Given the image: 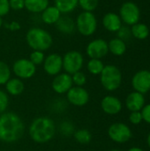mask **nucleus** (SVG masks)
<instances>
[{"mask_svg":"<svg viewBox=\"0 0 150 151\" xmlns=\"http://www.w3.org/2000/svg\"><path fill=\"white\" fill-rule=\"evenodd\" d=\"M25 125L21 118L14 112H4L0 115V141L12 143L23 136Z\"/></svg>","mask_w":150,"mask_h":151,"instance_id":"1","label":"nucleus"},{"mask_svg":"<svg viewBox=\"0 0 150 151\" xmlns=\"http://www.w3.org/2000/svg\"><path fill=\"white\" fill-rule=\"evenodd\" d=\"M56 134V125L53 119L48 117L34 119L29 127V136L36 143L50 142Z\"/></svg>","mask_w":150,"mask_h":151,"instance_id":"2","label":"nucleus"},{"mask_svg":"<svg viewBox=\"0 0 150 151\" xmlns=\"http://www.w3.org/2000/svg\"><path fill=\"white\" fill-rule=\"evenodd\" d=\"M26 41L33 50L45 51L48 50L53 43L51 35L45 29L41 27H32L26 35Z\"/></svg>","mask_w":150,"mask_h":151,"instance_id":"3","label":"nucleus"},{"mask_svg":"<svg viewBox=\"0 0 150 151\" xmlns=\"http://www.w3.org/2000/svg\"><path fill=\"white\" fill-rule=\"evenodd\" d=\"M100 81L104 89L108 91L117 90L122 82L121 71L114 65H104L100 74Z\"/></svg>","mask_w":150,"mask_h":151,"instance_id":"4","label":"nucleus"},{"mask_svg":"<svg viewBox=\"0 0 150 151\" xmlns=\"http://www.w3.org/2000/svg\"><path fill=\"white\" fill-rule=\"evenodd\" d=\"M75 26L81 35L91 36L97 29V19L93 12L83 11L77 16Z\"/></svg>","mask_w":150,"mask_h":151,"instance_id":"5","label":"nucleus"},{"mask_svg":"<svg viewBox=\"0 0 150 151\" xmlns=\"http://www.w3.org/2000/svg\"><path fill=\"white\" fill-rule=\"evenodd\" d=\"M118 15L123 23L126 26H133L139 22L141 19V10L137 4L127 1L122 4Z\"/></svg>","mask_w":150,"mask_h":151,"instance_id":"6","label":"nucleus"},{"mask_svg":"<svg viewBox=\"0 0 150 151\" xmlns=\"http://www.w3.org/2000/svg\"><path fill=\"white\" fill-rule=\"evenodd\" d=\"M63 69L70 75L80 71L84 65L83 55L77 50H70L63 57Z\"/></svg>","mask_w":150,"mask_h":151,"instance_id":"7","label":"nucleus"},{"mask_svg":"<svg viewBox=\"0 0 150 151\" xmlns=\"http://www.w3.org/2000/svg\"><path fill=\"white\" fill-rule=\"evenodd\" d=\"M12 72L20 80L32 78L36 73V66L28 58H19L12 65Z\"/></svg>","mask_w":150,"mask_h":151,"instance_id":"8","label":"nucleus"},{"mask_svg":"<svg viewBox=\"0 0 150 151\" xmlns=\"http://www.w3.org/2000/svg\"><path fill=\"white\" fill-rule=\"evenodd\" d=\"M109 137L117 143H125L132 137V131L130 127L121 122L112 124L108 129Z\"/></svg>","mask_w":150,"mask_h":151,"instance_id":"9","label":"nucleus"},{"mask_svg":"<svg viewBox=\"0 0 150 151\" xmlns=\"http://www.w3.org/2000/svg\"><path fill=\"white\" fill-rule=\"evenodd\" d=\"M86 53L90 58L102 59L109 53L108 42L102 38H97L91 41L87 45Z\"/></svg>","mask_w":150,"mask_h":151,"instance_id":"10","label":"nucleus"},{"mask_svg":"<svg viewBox=\"0 0 150 151\" xmlns=\"http://www.w3.org/2000/svg\"><path fill=\"white\" fill-rule=\"evenodd\" d=\"M67 101L74 106H84L88 103L89 94L83 87H72L66 93Z\"/></svg>","mask_w":150,"mask_h":151,"instance_id":"11","label":"nucleus"},{"mask_svg":"<svg viewBox=\"0 0 150 151\" xmlns=\"http://www.w3.org/2000/svg\"><path fill=\"white\" fill-rule=\"evenodd\" d=\"M132 86L134 91L146 94L150 90V71L141 70L137 72L132 79Z\"/></svg>","mask_w":150,"mask_h":151,"instance_id":"12","label":"nucleus"},{"mask_svg":"<svg viewBox=\"0 0 150 151\" xmlns=\"http://www.w3.org/2000/svg\"><path fill=\"white\" fill-rule=\"evenodd\" d=\"M43 69L50 76H56L63 69V58L57 53H51L45 57L43 61Z\"/></svg>","mask_w":150,"mask_h":151,"instance_id":"13","label":"nucleus"},{"mask_svg":"<svg viewBox=\"0 0 150 151\" xmlns=\"http://www.w3.org/2000/svg\"><path fill=\"white\" fill-rule=\"evenodd\" d=\"M52 89L59 95L67 93L72 87H73V82L72 80V75L63 73H58L55 76L51 83Z\"/></svg>","mask_w":150,"mask_h":151,"instance_id":"14","label":"nucleus"},{"mask_svg":"<svg viewBox=\"0 0 150 151\" xmlns=\"http://www.w3.org/2000/svg\"><path fill=\"white\" fill-rule=\"evenodd\" d=\"M102 110L109 115H116L122 110L121 101L113 96H106L101 102Z\"/></svg>","mask_w":150,"mask_h":151,"instance_id":"15","label":"nucleus"},{"mask_svg":"<svg viewBox=\"0 0 150 151\" xmlns=\"http://www.w3.org/2000/svg\"><path fill=\"white\" fill-rule=\"evenodd\" d=\"M102 22L103 27L109 32H112V33H117L123 25V22L119 15L112 12H107L103 17Z\"/></svg>","mask_w":150,"mask_h":151,"instance_id":"16","label":"nucleus"},{"mask_svg":"<svg viewBox=\"0 0 150 151\" xmlns=\"http://www.w3.org/2000/svg\"><path fill=\"white\" fill-rule=\"evenodd\" d=\"M145 105V97L139 92L130 93L126 99V106L130 111H141Z\"/></svg>","mask_w":150,"mask_h":151,"instance_id":"17","label":"nucleus"},{"mask_svg":"<svg viewBox=\"0 0 150 151\" xmlns=\"http://www.w3.org/2000/svg\"><path fill=\"white\" fill-rule=\"evenodd\" d=\"M55 25L57 29L65 35H71L76 29L75 20L67 14H62Z\"/></svg>","mask_w":150,"mask_h":151,"instance_id":"18","label":"nucleus"},{"mask_svg":"<svg viewBox=\"0 0 150 151\" xmlns=\"http://www.w3.org/2000/svg\"><path fill=\"white\" fill-rule=\"evenodd\" d=\"M61 15L62 13L55 5H49L41 13V19L42 22L46 25H55L61 17Z\"/></svg>","mask_w":150,"mask_h":151,"instance_id":"19","label":"nucleus"},{"mask_svg":"<svg viewBox=\"0 0 150 151\" xmlns=\"http://www.w3.org/2000/svg\"><path fill=\"white\" fill-rule=\"evenodd\" d=\"M25 85L22 80L19 78H11L5 83V89L7 93L11 96H19L24 91Z\"/></svg>","mask_w":150,"mask_h":151,"instance_id":"20","label":"nucleus"},{"mask_svg":"<svg viewBox=\"0 0 150 151\" xmlns=\"http://www.w3.org/2000/svg\"><path fill=\"white\" fill-rule=\"evenodd\" d=\"M49 5V0H25V8L32 13H42Z\"/></svg>","mask_w":150,"mask_h":151,"instance_id":"21","label":"nucleus"},{"mask_svg":"<svg viewBox=\"0 0 150 151\" xmlns=\"http://www.w3.org/2000/svg\"><path fill=\"white\" fill-rule=\"evenodd\" d=\"M108 49L109 52L113 54L114 56H122L126 51V43L125 41L116 37L108 42Z\"/></svg>","mask_w":150,"mask_h":151,"instance_id":"22","label":"nucleus"},{"mask_svg":"<svg viewBox=\"0 0 150 151\" xmlns=\"http://www.w3.org/2000/svg\"><path fill=\"white\" fill-rule=\"evenodd\" d=\"M79 0H55V6L62 14H69L72 12L78 6Z\"/></svg>","mask_w":150,"mask_h":151,"instance_id":"23","label":"nucleus"},{"mask_svg":"<svg viewBox=\"0 0 150 151\" xmlns=\"http://www.w3.org/2000/svg\"><path fill=\"white\" fill-rule=\"evenodd\" d=\"M130 28H131L132 36H133L138 40H145L149 35V28L144 23L138 22L131 26Z\"/></svg>","mask_w":150,"mask_h":151,"instance_id":"24","label":"nucleus"},{"mask_svg":"<svg viewBox=\"0 0 150 151\" xmlns=\"http://www.w3.org/2000/svg\"><path fill=\"white\" fill-rule=\"evenodd\" d=\"M103 68H104V65L101 59L90 58V60L87 64L88 71L93 75H100Z\"/></svg>","mask_w":150,"mask_h":151,"instance_id":"25","label":"nucleus"},{"mask_svg":"<svg viewBox=\"0 0 150 151\" xmlns=\"http://www.w3.org/2000/svg\"><path fill=\"white\" fill-rule=\"evenodd\" d=\"M74 139L80 144H88L92 140V135L88 130L80 129L74 133Z\"/></svg>","mask_w":150,"mask_h":151,"instance_id":"26","label":"nucleus"},{"mask_svg":"<svg viewBox=\"0 0 150 151\" xmlns=\"http://www.w3.org/2000/svg\"><path fill=\"white\" fill-rule=\"evenodd\" d=\"M11 71L9 65L4 61H0V85H5L11 79Z\"/></svg>","mask_w":150,"mask_h":151,"instance_id":"27","label":"nucleus"},{"mask_svg":"<svg viewBox=\"0 0 150 151\" xmlns=\"http://www.w3.org/2000/svg\"><path fill=\"white\" fill-rule=\"evenodd\" d=\"M79 6L84 12H93L99 4V0H79Z\"/></svg>","mask_w":150,"mask_h":151,"instance_id":"28","label":"nucleus"},{"mask_svg":"<svg viewBox=\"0 0 150 151\" xmlns=\"http://www.w3.org/2000/svg\"><path fill=\"white\" fill-rule=\"evenodd\" d=\"M35 66L36 65H40L43 63L44 59H45V55L43 51H40V50H33L32 53L29 56L28 58Z\"/></svg>","mask_w":150,"mask_h":151,"instance_id":"29","label":"nucleus"},{"mask_svg":"<svg viewBox=\"0 0 150 151\" xmlns=\"http://www.w3.org/2000/svg\"><path fill=\"white\" fill-rule=\"evenodd\" d=\"M72 80L73 84H75L77 87H83L87 82V77L85 73L81 71L72 74Z\"/></svg>","mask_w":150,"mask_h":151,"instance_id":"30","label":"nucleus"},{"mask_svg":"<svg viewBox=\"0 0 150 151\" xmlns=\"http://www.w3.org/2000/svg\"><path fill=\"white\" fill-rule=\"evenodd\" d=\"M118 34V38L123 40V41H127L128 39H130L132 37V33H131V28L128 26H123L118 29V31L117 32Z\"/></svg>","mask_w":150,"mask_h":151,"instance_id":"31","label":"nucleus"},{"mask_svg":"<svg viewBox=\"0 0 150 151\" xmlns=\"http://www.w3.org/2000/svg\"><path fill=\"white\" fill-rule=\"evenodd\" d=\"M8 105H9V97H8V95L4 91L0 90V115L2 113L5 112Z\"/></svg>","mask_w":150,"mask_h":151,"instance_id":"32","label":"nucleus"},{"mask_svg":"<svg viewBox=\"0 0 150 151\" xmlns=\"http://www.w3.org/2000/svg\"><path fill=\"white\" fill-rule=\"evenodd\" d=\"M59 129H60V132H61V134L63 135L69 136V135H71L73 133L74 127H73V126L70 122L65 121V122H62V124L60 125Z\"/></svg>","mask_w":150,"mask_h":151,"instance_id":"33","label":"nucleus"},{"mask_svg":"<svg viewBox=\"0 0 150 151\" xmlns=\"http://www.w3.org/2000/svg\"><path fill=\"white\" fill-rule=\"evenodd\" d=\"M129 121L133 125H139L143 121L142 115L141 111H131V114L129 115Z\"/></svg>","mask_w":150,"mask_h":151,"instance_id":"34","label":"nucleus"},{"mask_svg":"<svg viewBox=\"0 0 150 151\" xmlns=\"http://www.w3.org/2000/svg\"><path fill=\"white\" fill-rule=\"evenodd\" d=\"M10 9L19 11L25 8V0H9Z\"/></svg>","mask_w":150,"mask_h":151,"instance_id":"35","label":"nucleus"},{"mask_svg":"<svg viewBox=\"0 0 150 151\" xmlns=\"http://www.w3.org/2000/svg\"><path fill=\"white\" fill-rule=\"evenodd\" d=\"M10 10L9 0H0V17L7 15Z\"/></svg>","mask_w":150,"mask_h":151,"instance_id":"36","label":"nucleus"},{"mask_svg":"<svg viewBox=\"0 0 150 151\" xmlns=\"http://www.w3.org/2000/svg\"><path fill=\"white\" fill-rule=\"evenodd\" d=\"M141 115H142V119L148 123L150 124V104L144 105V107L141 111Z\"/></svg>","mask_w":150,"mask_h":151,"instance_id":"37","label":"nucleus"},{"mask_svg":"<svg viewBox=\"0 0 150 151\" xmlns=\"http://www.w3.org/2000/svg\"><path fill=\"white\" fill-rule=\"evenodd\" d=\"M5 27H6L7 29L11 30V31H18V30L20 29V24L18 21H15V20L11 21L9 24H6Z\"/></svg>","mask_w":150,"mask_h":151,"instance_id":"38","label":"nucleus"},{"mask_svg":"<svg viewBox=\"0 0 150 151\" xmlns=\"http://www.w3.org/2000/svg\"><path fill=\"white\" fill-rule=\"evenodd\" d=\"M128 151H144V150H141V148L133 147V148H131L130 150H128Z\"/></svg>","mask_w":150,"mask_h":151,"instance_id":"39","label":"nucleus"},{"mask_svg":"<svg viewBox=\"0 0 150 151\" xmlns=\"http://www.w3.org/2000/svg\"><path fill=\"white\" fill-rule=\"evenodd\" d=\"M147 142H148V145H149V147L150 148V133H149V134L148 135V138H147Z\"/></svg>","mask_w":150,"mask_h":151,"instance_id":"40","label":"nucleus"},{"mask_svg":"<svg viewBox=\"0 0 150 151\" xmlns=\"http://www.w3.org/2000/svg\"><path fill=\"white\" fill-rule=\"evenodd\" d=\"M2 26H3V19H2V17H0V28Z\"/></svg>","mask_w":150,"mask_h":151,"instance_id":"41","label":"nucleus"},{"mask_svg":"<svg viewBox=\"0 0 150 151\" xmlns=\"http://www.w3.org/2000/svg\"><path fill=\"white\" fill-rule=\"evenodd\" d=\"M111 151H121V150H111Z\"/></svg>","mask_w":150,"mask_h":151,"instance_id":"42","label":"nucleus"}]
</instances>
